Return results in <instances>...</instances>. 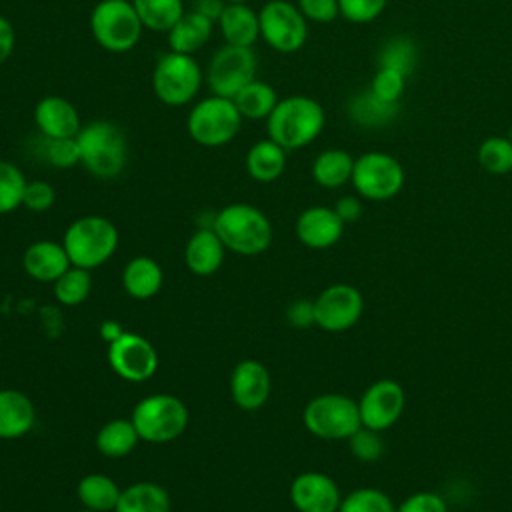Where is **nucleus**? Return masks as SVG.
I'll use <instances>...</instances> for the list:
<instances>
[{
    "label": "nucleus",
    "instance_id": "1",
    "mask_svg": "<svg viewBox=\"0 0 512 512\" xmlns=\"http://www.w3.org/2000/svg\"><path fill=\"white\" fill-rule=\"evenodd\" d=\"M326 114L320 102L304 94L280 98L266 118L268 138L280 144L286 152L298 150L314 142L324 130Z\"/></svg>",
    "mask_w": 512,
    "mask_h": 512
},
{
    "label": "nucleus",
    "instance_id": "2",
    "mask_svg": "<svg viewBox=\"0 0 512 512\" xmlns=\"http://www.w3.org/2000/svg\"><path fill=\"white\" fill-rule=\"evenodd\" d=\"M212 228L224 242L226 250L240 256H258L272 242V224L268 216L246 202L224 206L212 220Z\"/></svg>",
    "mask_w": 512,
    "mask_h": 512
},
{
    "label": "nucleus",
    "instance_id": "3",
    "mask_svg": "<svg viewBox=\"0 0 512 512\" xmlns=\"http://www.w3.org/2000/svg\"><path fill=\"white\" fill-rule=\"evenodd\" d=\"M80 150V166L92 176L110 180L116 178L128 160V142L124 132L108 120H94L82 124L76 134Z\"/></svg>",
    "mask_w": 512,
    "mask_h": 512
},
{
    "label": "nucleus",
    "instance_id": "4",
    "mask_svg": "<svg viewBox=\"0 0 512 512\" xmlns=\"http://www.w3.org/2000/svg\"><path fill=\"white\" fill-rule=\"evenodd\" d=\"M62 244L72 266L94 270L116 252L118 230L114 222L104 216H80L66 228Z\"/></svg>",
    "mask_w": 512,
    "mask_h": 512
},
{
    "label": "nucleus",
    "instance_id": "5",
    "mask_svg": "<svg viewBox=\"0 0 512 512\" xmlns=\"http://www.w3.org/2000/svg\"><path fill=\"white\" fill-rule=\"evenodd\" d=\"M142 30L132 0H98L90 12V32L108 52H130L140 42Z\"/></svg>",
    "mask_w": 512,
    "mask_h": 512
},
{
    "label": "nucleus",
    "instance_id": "6",
    "mask_svg": "<svg viewBox=\"0 0 512 512\" xmlns=\"http://www.w3.org/2000/svg\"><path fill=\"white\" fill-rule=\"evenodd\" d=\"M242 114L232 98L206 96L192 106L186 118L188 136L204 148H220L236 138L242 126Z\"/></svg>",
    "mask_w": 512,
    "mask_h": 512
},
{
    "label": "nucleus",
    "instance_id": "7",
    "mask_svg": "<svg viewBox=\"0 0 512 512\" xmlns=\"http://www.w3.org/2000/svg\"><path fill=\"white\" fill-rule=\"evenodd\" d=\"M140 440L166 444L176 440L188 426V408L174 394H152L142 398L130 416Z\"/></svg>",
    "mask_w": 512,
    "mask_h": 512
},
{
    "label": "nucleus",
    "instance_id": "8",
    "mask_svg": "<svg viewBox=\"0 0 512 512\" xmlns=\"http://www.w3.org/2000/svg\"><path fill=\"white\" fill-rule=\"evenodd\" d=\"M302 422L322 440H348L362 426L358 402L338 392L314 396L302 412Z\"/></svg>",
    "mask_w": 512,
    "mask_h": 512
},
{
    "label": "nucleus",
    "instance_id": "9",
    "mask_svg": "<svg viewBox=\"0 0 512 512\" xmlns=\"http://www.w3.org/2000/svg\"><path fill=\"white\" fill-rule=\"evenodd\" d=\"M202 70L194 56L168 50L152 70V90L166 106H184L196 98L202 86Z\"/></svg>",
    "mask_w": 512,
    "mask_h": 512
},
{
    "label": "nucleus",
    "instance_id": "10",
    "mask_svg": "<svg viewBox=\"0 0 512 512\" xmlns=\"http://www.w3.org/2000/svg\"><path fill=\"white\" fill-rule=\"evenodd\" d=\"M260 38L280 54L298 52L308 38V20L288 0H268L258 10Z\"/></svg>",
    "mask_w": 512,
    "mask_h": 512
},
{
    "label": "nucleus",
    "instance_id": "11",
    "mask_svg": "<svg viewBox=\"0 0 512 512\" xmlns=\"http://www.w3.org/2000/svg\"><path fill=\"white\" fill-rule=\"evenodd\" d=\"M256 54L252 46H220L206 68V84L212 94L234 98L248 82L256 78Z\"/></svg>",
    "mask_w": 512,
    "mask_h": 512
},
{
    "label": "nucleus",
    "instance_id": "12",
    "mask_svg": "<svg viewBox=\"0 0 512 512\" xmlns=\"http://www.w3.org/2000/svg\"><path fill=\"white\" fill-rule=\"evenodd\" d=\"M350 182L366 200H390L404 186V168L386 152H366L354 160Z\"/></svg>",
    "mask_w": 512,
    "mask_h": 512
},
{
    "label": "nucleus",
    "instance_id": "13",
    "mask_svg": "<svg viewBox=\"0 0 512 512\" xmlns=\"http://www.w3.org/2000/svg\"><path fill=\"white\" fill-rule=\"evenodd\" d=\"M110 368L126 382H146L158 370V352L150 340L134 332H122L108 342Z\"/></svg>",
    "mask_w": 512,
    "mask_h": 512
},
{
    "label": "nucleus",
    "instance_id": "14",
    "mask_svg": "<svg viewBox=\"0 0 512 512\" xmlns=\"http://www.w3.org/2000/svg\"><path fill=\"white\" fill-rule=\"evenodd\" d=\"M364 298L352 284H332L314 298L316 326L326 332H346L362 316Z\"/></svg>",
    "mask_w": 512,
    "mask_h": 512
},
{
    "label": "nucleus",
    "instance_id": "15",
    "mask_svg": "<svg viewBox=\"0 0 512 512\" xmlns=\"http://www.w3.org/2000/svg\"><path fill=\"white\" fill-rule=\"evenodd\" d=\"M406 406V394L400 382L392 378H382L372 382L358 400L360 422L366 428L384 432L394 426Z\"/></svg>",
    "mask_w": 512,
    "mask_h": 512
},
{
    "label": "nucleus",
    "instance_id": "16",
    "mask_svg": "<svg viewBox=\"0 0 512 512\" xmlns=\"http://www.w3.org/2000/svg\"><path fill=\"white\" fill-rule=\"evenodd\" d=\"M290 502L298 512H338L342 494L338 484L324 472H300L290 484Z\"/></svg>",
    "mask_w": 512,
    "mask_h": 512
},
{
    "label": "nucleus",
    "instance_id": "17",
    "mask_svg": "<svg viewBox=\"0 0 512 512\" xmlns=\"http://www.w3.org/2000/svg\"><path fill=\"white\" fill-rule=\"evenodd\" d=\"M268 368L258 360H242L234 366L230 376V394L240 410L254 412L262 408L270 396Z\"/></svg>",
    "mask_w": 512,
    "mask_h": 512
},
{
    "label": "nucleus",
    "instance_id": "18",
    "mask_svg": "<svg viewBox=\"0 0 512 512\" xmlns=\"http://www.w3.org/2000/svg\"><path fill=\"white\" fill-rule=\"evenodd\" d=\"M34 124L42 138H76L82 128L76 106L64 96L48 94L34 106Z\"/></svg>",
    "mask_w": 512,
    "mask_h": 512
},
{
    "label": "nucleus",
    "instance_id": "19",
    "mask_svg": "<svg viewBox=\"0 0 512 512\" xmlns=\"http://www.w3.org/2000/svg\"><path fill=\"white\" fill-rule=\"evenodd\" d=\"M344 222L334 208L310 206L296 218L298 240L312 250H326L334 246L344 234Z\"/></svg>",
    "mask_w": 512,
    "mask_h": 512
},
{
    "label": "nucleus",
    "instance_id": "20",
    "mask_svg": "<svg viewBox=\"0 0 512 512\" xmlns=\"http://www.w3.org/2000/svg\"><path fill=\"white\" fill-rule=\"evenodd\" d=\"M72 266L64 244L52 240H38L24 250L22 268L38 282H56Z\"/></svg>",
    "mask_w": 512,
    "mask_h": 512
},
{
    "label": "nucleus",
    "instance_id": "21",
    "mask_svg": "<svg viewBox=\"0 0 512 512\" xmlns=\"http://www.w3.org/2000/svg\"><path fill=\"white\" fill-rule=\"evenodd\" d=\"M224 252H226V246L216 234V230L212 226L200 228L186 242L184 262L192 274L210 276L222 266Z\"/></svg>",
    "mask_w": 512,
    "mask_h": 512
},
{
    "label": "nucleus",
    "instance_id": "22",
    "mask_svg": "<svg viewBox=\"0 0 512 512\" xmlns=\"http://www.w3.org/2000/svg\"><path fill=\"white\" fill-rule=\"evenodd\" d=\"M36 410L32 400L14 388L0 390V438L16 440L34 426Z\"/></svg>",
    "mask_w": 512,
    "mask_h": 512
},
{
    "label": "nucleus",
    "instance_id": "23",
    "mask_svg": "<svg viewBox=\"0 0 512 512\" xmlns=\"http://www.w3.org/2000/svg\"><path fill=\"white\" fill-rule=\"evenodd\" d=\"M212 30H214V22L210 18H206L196 10H188L166 32L168 46L172 52L194 56V52H198L210 40Z\"/></svg>",
    "mask_w": 512,
    "mask_h": 512
},
{
    "label": "nucleus",
    "instance_id": "24",
    "mask_svg": "<svg viewBox=\"0 0 512 512\" xmlns=\"http://www.w3.org/2000/svg\"><path fill=\"white\" fill-rule=\"evenodd\" d=\"M216 24L226 44L252 46L260 38L258 12L248 4H226Z\"/></svg>",
    "mask_w": 512,
    "mask_h": 512
},
{
    "label": "nucleus",
    "instance_id": "25",
    "mask_svg": "<svg viewBox=\"0 0 512 512\" xmlns=\"http://www.w3.org/2000/svg\"><path fill=\"white\" fill-rule=\"evenodd\" d=\"M162 268L150 256H136L122 270V286L130 298L150 300L162 288Z\"/></svg>",
    "mask_w": 512,
    "mask_h": 512
},
{
    "label": "nucleus",
    "instance_id": "26",
    "mask_svg": "<svg viewBox=\"0 0 512 512\" xmlns=\"http://www.w3.org/2000/svg\"><path fill=\"white\" fill-rule=\"evenodd\" d=\"M246 172L252 180L268 184L282 176L286 168V150L270 138L254 142L246 152Z\"/></svg>",
    "mask_w": 512,
    "mask_h": 512
},
{
    "label": "nucleus",
    "instance_id": "27",
    "mask_svg": "<svg viewBox=\"0 0 512 512\" xmlns=\"http://www.w3.org/2000/svg\"><path fill=\"white\" fill-rule=\"evenodd\" d=\"M114 512H170V496L156 482H136L122 488Z\"/></svg>",
    "mask_w": 512,
    "mask_h": 512
},
{
    "label": "nucleus",
    "instance_id": "28",
    "mask_svg": "<svg viewBox=\"0 0 512 512\" xmlns=\"http://www.w3.org/2000/svg\"><path fill=\"white\" fill-rule=\"evenodd\" d=\"M354 160L346 150H322L312 162V178L322 188H340L352 178Z\"/></svg>",
    "mask_w": 512,
    "mask_h": 512
},
{
    "label": "nucleus",
    "instance_id": "29",
    "mask_svg": "<svg viewBox=\"0 0 512 512\" xmlns=\"http://www.w3.org/2000/svg\"><path fill=\"white\" fill-rule=\"evenodd\" d=\"M138 442L140 436L130 418H114L106 422L94 438L96 450L106 458H124L136 448Z\"/></svg>",
    "mask_w": 512,
    "mask_h": 512
},
{
    "label": "nucleus",
    "instance_id": "30",
    "mask_svg": "<svg viewBox=\"0 0 512 512\" xmlns=\"http://www.w3.org/2000/svg\"><path fill=\"white\" fill-rule=\"evenodd\" d=\"M118 484L104 474H86L76 486V496L86 510L114 512L120 498Z\"/></svg>",
    "mask_w": 512,
    "mask_h": 512
},
{
    "label": "nucleus",
    "instance_id": "31",
    "mask_svg": "<svg viewBox=\"0 0 512 512\" xmlns=\"http://www.w3.org/2000/svg\"><path fill=\"white\" fill-rule=\"evenodd\" d=\"M232 100L244 120H266L280 98L268 82L254 78Z\"/></svg>",
    "mask_w": 512,
    "mask_h": 512
},
{
    "label": "nucleus",
    "instance_id": "32",
    "mask_svg": "<svg viewBox=\"0 0 512 512\" xmlns=\"http://www.w3.org/2000/svg\"><path fill=\"white\" fill-rule=\"evenodd\" d=\"M142 26L154 32H168L186 12L182 0H132Z\"/></svg>",
    "mask_w": 512,
    "mask_h": 512
},
{
    "label": "nucleus",
    "instance_id": "33",
    "mask_svg": "<svg viewBox=\"0 0 512 512\" xmlns=\"http://www.w3.org/2000/svg\"><path fill=\"white\" fill-rule=\"evenodd\" d=\"M90 288H92L90 270L80 266H70L54 282V296L64 306H78L90 296Z\"/></svg>",
    "mask_w": 512,
    "mask_h": 512
},
{
    "label": "nucleus",
    "instance_id": "34",
    "mask_svg": "<svg viewBox=\"0 0 512 512\" xmlns=\"http://www.w3.org/2000/svg\"><path fill=\"white\" fill-rule=\"evenodd\" d=\"M338 512H396V504L384 490L360 486L342 498Z\"/></svg>",
    "mask_w": 512,
    "mask_h": 512
},
{
    "label": "nucleus",
    "instance_id": "35",
    "mask_svg": "<svg viewBox=\"0 0 512 512\" xmlns=\"http://www.w3.org/2000/svg\"><path fill=\"white\" fill-rule=\"evenodd\" d=\"M478 164L494 176L512 172V140L490 136L478 148Z\"/></svg>",
    "mask_w": 512,
    "mask_h": 512
},
{
    "label": "nucleus",
    "instance_id": "36",
    "mask_svg": "<svg viewBox=\"0 0 512 512\" xmlns=\"http://www.w3.org/2000/svg\"><path fill=\"white\" fill-rule=\"evenodd\" d=\"M26 182L28 180L16 164L0 160V214L14 212L22 206Z\"/></svg>",
    "mask_w": 512,
    "mask_h": 512
},
{
    "label": "nucleus",
    "instance_id": "37",
    "mask_svg": "<svg viewBox=\"0 0 512 512\" xmlns=\"http://www.w3.org/2000/svg\"><path fill=\"white\" fill-rule=\"evenodd\" d=\"M404 72L392 66H380L372 78L370 96L386 106H392L400 100L404 92Z\"/></svg>",
    "mask_w": 512,
    "mask_h": 512
},
{
    "label": "nucleus",
    "instance_id": "38",
    "mask_svg": "<svg viewBox=\"0 0 512 512\" xmlns=\"http://www.w3.org/2000/svg\"><path fill=\"white\" fill-rule=\"evenodd\" d=\"M42 158L54 168H72L80 164V150L76 138H42Z\"/></svg>",
    "mask_w": 512,
    "mask_h": 512
},
{
    "label": "nucleus",
    "instance_id": "39",
    "mask_svg": "<svg viewBox=\"0 0 512 512\" xmlns=\"http://www.w3.org/2000/svg\"><path fill=\"white\" fill-rule=\"evenodd\" d=\"M350 452L360 462H376L384 452V442L380 438L378 430L360 426L350 438H348Z\"/></svg>",
    "mask_w": 512,
    "mask_h": 512
},
{
    "label": "nucleus",
    "instance_id": "40",
    "mask_svg": "<svg viewBox=\"0 0 512 512\" xmlns=\"http://www.w3.org/2000/svg\"><path fill=\"white\" fill-rule=\"evenodd\" d=\"M388 0H338L340 16L350 22L366 24L382 14Z\"/></svg>",
    "mask_w": 512,
    "mask_h": 512
},
{
    "label": "nucleus",
    "instance_id": "41",
    "mask_svg": "<svg viewBox=\"0 0 512 512\" xmlns=\"http://www.w3.org/2000/svg\"><path fill=\"white\" fill-rule=\"evenodd\" d=\"M56 202V190L46 180H28L24 188L22 206L30 212H46Z\"/></svg>",
    "mask_w": 512,
    "mask_h": 512
},
{
    "label": "nucleus",
    "instance_id": "42",
    "mask_svg": "<svg viewBox=\"0 0 512 512\" xmlns=\"http://www.w3.org/2000/svg\"><path fill=\"white\" fill-rule=\"evenodd\" d=\"M396 512H448V504L440 494L430 490H420L404 498L396 506Z\"/></svg>",
    "mask_w": 512,
    "mask_h": 512
},
{
    "label": "nucleus",
    "instance_id": "43",
    "mask_svg": "<svg viewBox=\"0 0 512 512\" xmlns=\"http://www.w3.org/2000/svg\"><path fill=\"white\" fill-rule=\"evenodd\" d=\"M296 6L306 20L320 24L332 22L336 16H340L338 0H298Z\"/></svg>",
    "mask_w": 512,
    "mask_h": 512
},
{
    "label": "nucleus",
    "instance_id": "44",
    "mask_svg": "<svg viewBox=\"0 0 512 512\" xmlns=\"http://www.w3.org/2000/svg\"><path fill=\"white\" fill-rule=\"evenodd\" d=\"M286 320L294 328H310L316 326V316H314V300H294L286 308Z\"/></svg>",
    "mask_w": 512,
    "mask_h": 512
},
{
    "label": "nucleus",
    "instance_id": "45",
    "mask_svg": "<svg viewBox=\"0 0 512 512\" xmlns=\"http://www.w3.org/2000/svg\"><path fill=\"white\" fill-rule=\"evenodd\" d=\"M334 210L336 214L340 216V220L344 224H350V222H356L360 216H362V204L356 196H342L336 204H334Z\"/></svg>",
    "mask_w": 512,
    "mask_h": 512
},
{
    "label": "nucleus",
    "instance_id": "46",
    "mask_svg": "<svg viewBox=\"0 0 512 512\" xmlns=\"http://www.w3.org/2000/svg\"><path fill=\"white\" fill-rule=\"evenodd\" d=\"M14 44H16L14 26L6 16L0 14V64H4L10 58Z\"/></svg>",
    "mask_w": 512,
    "mask_h": 512
},
{
    "label": "nucleus",
    "instance_id": "47",
    "mask_svg": "<svg viewBox=\"0 0 512 512\" xmlns=\"http://www.w3.org/2000/svg\"><path fill=\"white\" fill-rule=\"evenodd\" d=\"M224 8H226V0H196L192 10L204 14L206 18H210L216 24Z\"/></svg>",
    "mask_w": 512,
    "mask_h": 512
},
{
    "label": "nucleus",
    "instance_id": "48",
    "mask_svg": "<svg viewBox=\"0 0 512 512\" xmlns=\"http://www.w3.org/2000/svg\"><path fill=\"white\" fill-rule=\"evenodd\" d=\"M122 332H124L122 326H120L118 322H114V320H104L102 326H100V336H102L106 342L116 340Z\"/></svg>",
    "mask_w": 512,
    "mask_h": 512
},
{
    "label": "nucleus",
    "instance_id": "49",
    "mask_svg": "<svg viewBox=\"0 0 512 512\" xmlns=\"http://www.w3.org/2000/svg\"><path fill=\"white\" fill-rule=\"evenodd\" d=\"M226 4H248V0H226Z\"/></svg>",
    "mask_w": 512,
    "mask_h": 512
},
{
    "label": "nucleus",
    "instance_id": "50",
    "mask_svg": "<svg viewBox=\"0 0 512 512\" xmlns=\"http://www.w3.org/2000/svg\"><path fill=\"white\" fill-rule=\"evenodd\" d=\"M80 512H94V510H86V508H84V510H80Z\"/></svg>",
    "mask_w": 512,
    "mask_h": 512
}]
</instances>
